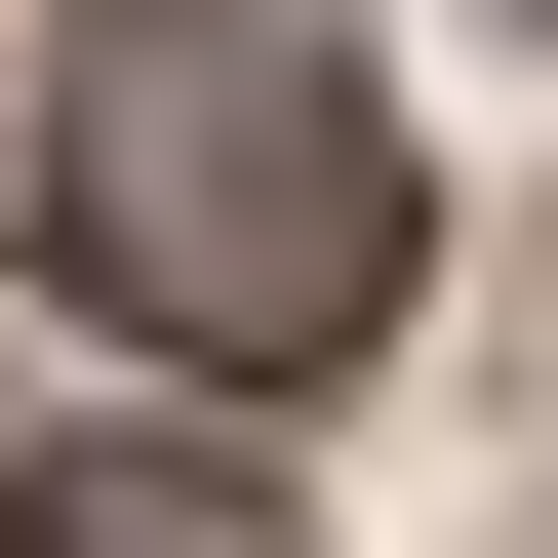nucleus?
<instances>
[{
  "instance_id": "1",
  "label": "nucleus",
  "mask_w": 558,
  "mask_h": 558,
  "mask_svg": "<svg viewBox=\"0 0 558 558\" xmlns=\"http://www.w3.org/2000/svg\"><path fill=\"white\" fill-rule=\"evenodd\" d=\"M40 240H81L120 360L319 399V360L399 319V120H360L319 0H81V40H40Z\"/></svg>"
}]
</instances>
